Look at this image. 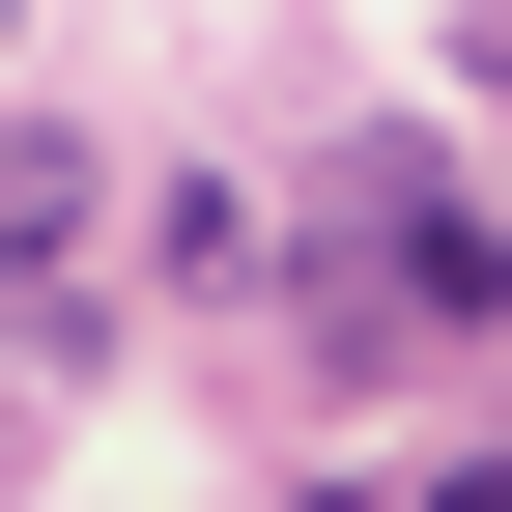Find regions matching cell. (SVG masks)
Listing matches in <instances>:
<instances>
[{"label": "cell", "instance_id": "2", "mask_svg": "<svg viewBox=\"0 0 512 512\" xmlns=\"http://www.w3.org/2000/svg\"><path fill=\"white\" fill-rule=\"evenodd\" d=\"M57 228H86V143H0V285H29Z\"/></svg>", "mask_w": 512, "mask_h": 512}, {"label": "cell", "instance_id": "1", "mask_svg": "<svg viewBox=\"0 0 512 512\" xmlns=\"http://www.w3.org/2000/svg\"><path fill=\"white\" fill-rule=\"evenodd\" d=\"M313 228H342V313H370V342H484V313H512V228L427 200V143H342Z\"/></svg>", "mask_w": 512, "mask_h": 512}, {"label": "cell", "instance_id": "4", "mask_svg": "<svg viewBox=\"0 0 512 512\" xmlns=\"http://www.w3.org/2000/svg\"><path fill=\"white\" fill-rule=\"evenodd\" d=\"M0 456H29V427H0Z\"/></svg>", "mask_w": 512, "mask_h": 512}, {"label": "cell", "instance_id": "3", "mask_svg": "<svg viewBox=\"0 0 512 512\" xmlns=\"http://www.w3.org/2000/svg\"><path fill=\"white\" fill-rule=\"evenodd\" d=\"M427 512H512V456H456V484H427Z\"/></svg>", "mask_w": 512, "mask_h": 512}]
</instances>
